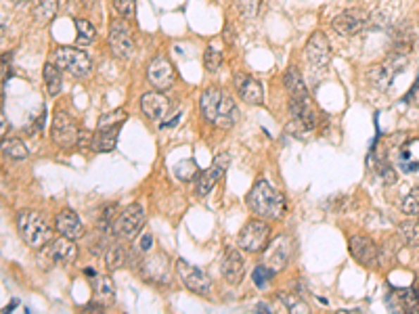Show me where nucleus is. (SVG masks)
I'll return each mask as SVG.
<instances>
[{"mask_svg": "<svg viewBox=\"0 0 419 314\" xmlns=\"http://www.w3.org/2000/svg\"><path fill=\"white\" fill-rule=\"evenodd\" d=\"M279 300L285 304V308H287V310H294V313H306V310H308V308H306V304H304L300 298H296V296L281 294V296H279Z\"/></svg>", "mask_w": 419, "mask_h": 314, "instance_id": "38", "label": "nucleus"}, {"mask_svg": "<svg viewBox=\"0 0 419 314\" xmlns=\"http://www.w3.org/2000/svg\"><path fill=\"white\" fill-rule=\"evenodd\" d=\"M53 61L68 74H72L74 78H88L92 72V61L90 57L76 49V46H59L53 53Z\"/></svg>", "mask_w": 419, "mask_h": 314, "instance_id": "5", "label": "nucleus"}, {"mask_svg": "<svg viewBox=\"0 0 419 314\" xmlns=\"http://www.w3.org/2000/svg\"><path fill=\"white\" fill-rule=\"evenodd\" d=\"M235 88L239 92V96L248 103V105H262L264 103V88L256 78H251L248 74H237L235 76Z\"/></svg>", "mask_w": 419, "mask_h": 314, "instance_id": "19", "label": "nucleus"}, {"mask_svg": "<svg viewBox=\"0 0 419 314\" xmlns=\"http://www.w3.org/2000/svg\"><path fill=\"white\" fill-rule=\"evenodd\" d=\"M55 227L59 231V235L70 237V239H80L84 235V225L82 220L78 218L76 212L72 210H61L55 218Z\"/></svg>", "mask_w": 419, "mask_h": 314, "instance_id": "21", "label": "nucleus"}, {"mask_svg": "<svg viewBox=\"0 0 419 314\" xmlns=\"http://www.w3.org/2000/svg\"><path fill=\"white\" fill-rule=\"evenodd\" d=\"M143 225H145V210L141 203H132L113 222V235L124 241H132L141 233Z\"/></svg>", "mask_w": 419, "mask_h": 314, "instance_id": "6", "label": "nucleus"}, {"mask_svg": "<svg viewBox=\"0 0 419 314\" xmlns=\"http://www.w3.org/2000/svg\"><path fill=\"white\" fill-rule=\"evenodd\" d=\"M273 272H275V270H273V268H268L266 264H260V266H256V268H254V275H251V277H254V283H256L260 289H264V287L270 283V279H273Z\"/></svg>", "mask_w": 419, "mask_h": 314, "instance_id": "35", "label": "nucleus"}, {"mask_svg": "<svg viewBox=\"0 0 419 314\" xmlns=\"http://www.w3.org/2000/svg\"><path fill=\"white\" fill-rule=\"evenodd\" d=\"M94 285V302L101 306V308H107L115 302V289H113V283L111 279L107 277H96L92 281Z\"/></svg>", "mask_w": 419, "mask_h": 314, "instance_id": "25", "label": "nucleus"}, {"mask_svg": "<svg viewBox=\"0 0 419 314\" xmlns=\"http://www.w3.org/2000/svg\"><path fill=\"white\" fill-rule=\"evenodd\" d=\"M147 80L156 90H168L174 84V68L166 57H154L147 68Z\"/></svg>", "mask_w": 419, "mask_h": 314, "instance_id": "15", "label": "nucleus"}, {"mask_svg": "<svg viewBox=\"0 0 419 314\" xmlns=\"http://www.w3.org/2000/svg\"><path fill=\"white\" fill-rule=\"evenodd\" d=\"M388 308H394L396 313H415L419 306V296L415 289H399L388 296Z\"/></svg>", "mask_w": 419, "mask_h": 314, "instance_id": "22", "label": "nucleus"}, {"mask_svg": "<svg viewBox=\"0 0 419 314\" xmlns=\"http://www.w3.org/2000/svg\"><path fill=\"white\" fill-rule=\"evenodd\" d=\"M57 8H59V0H40L34 11L36 23H49L57 15Z\"/></svg>", "mask_w": 419, "mask_h": 314, "instance_id": "28", "label": "nucleus"}, {"mask_svg": "<svg viewBox=\"0 0 419 314\" xmlns=\"http://www.w3.org/2000/svg\"><path fill=\"white\" fill-rule=\"evenodd\" d=\"M292 251H294V241L289 237H279L277 241L266 245L262 264H266L273 270H283L292 258Z\"/></svg>", "mask_w": 419, "mask_h": 314, "instance_id": "14", "label": "nucleus"}, {"mask_svg": "<svg viewBox=\"0 0 419 314\" xmlns=\"http://www.w3.org/2000/svg\"><path fill=\"white\" fill-rule=\"evenodd\" d=\"M6 132V118H4V113H2V134Z\"/></svg>", "mask_w": 419, "mask_h": 314, "instance_id": "41", "label": "nucleus"}, {"mask_svg": "<svg viewBox=\"0 0 419 314\" xmlns=\"http://www.w3.org/2000/svg\"><path fill=\"white\" fill-rule=\"evenodd\" d=\"M268 239H270V227L264 222V218H258V220H250L242 233H239V247L244 251H250V253H258V251H264L266 245H268Z\"/></svg>", "mask_w": 419, "mask_h": 314, "instance_id": "7", "label": "nucleus"}, {"mask_svg": "<svg viewBox=\"0 0 419 314\" xmlns=\"http://www.w3.org/2000/svg\"><path fill=\"white\" fill-rule=\"evenodd\" d=\"M51 258L55 262H61V264H72L78 258V247H76L74 239L61 235V239L53 241V245H51Z\"/></svg>", "mask_w": 419, "mask_h": 314, "instance_id": "24", "label": "nucleus"}, {"mask_svg": "<svg viewBox=\"0 0 419 314\" xmlns=\"http://www.w3.org/2000/svg\"><path fill=\"white\" fill-rule=\"evenodd\" d=\"M283 82H285V88H287V92H289V99L308 96V88H306L304 80H302L300 72H298L296 68H292V70H287V72H285Z\"/></svg>", "mask_w": 419, "mask_h": 314, "instance_id": "26", "label": "nucleus"}, {"mask_svg": "<svg viewBox=\"0 0 419 314\" xmlns=\"http://www.w3.org/2000/svg\"><path fill=\"white\" fill-rule=\"evenodd\" d=\"M118 137H120V126H113V128H96L92 141H90V147L92 151L96 153H109L115 149L118 145Z\"/></svg>", "mask_w": 419, "mask_h": 314, "instance_id": "23", "label": "nucleus"}, {"mask_svg": "<svg viewBox=\"0 0 419 314\" xmlns=\"http://www.w3.org/2000/svg\"><path fill=\"white\" fill-rule=\"evenodd\" d=\"M237 8L244 17H254L260 8V0H237Z\"/></svg>", "mask_w": 419, "mask_h": 314, "instance_id": "39", "label": "nucleus"}, {"mask_svg": "<svg viewBox=\"0 0 419 314\" xmlns=\"http://www.w3.org/2000/svg\"><path fill=\"white\" fill-rule=\"evenodd\" d=\"M289 111L292 118L298 126H302L304 130H313L317 124V111L311 103V96H298V99H289Z\"/></svg>", "mask_w": 419, "mask_h": 314, "instance_id": "17", "label": "nucleus"}, {"mask_svg": "<svg viewBox=\"0 0 419 314\" xmlns=\"http://www.w3.org/2000/svg\"><path fill=\"white\" fill-rule=\"evenodd\" d=\"M407 57H409V53L392 51V53H390L382 63L373 65V68L369 70V82L373 84V88H377V90H386V88L392 84V80L396 78V76L405 70V65H407Z\"/></svg>", "mask_w": 419, "mask_h": 314, "instance_id": "4", "label": "nucleus"}, {"mask_svg": "<svg viewBox=\"0 0 419 314\" xmlns=\"http://www.w3.org/2000/svg\"><path fill=\"white\" fill-rule=\"evenodd\" d=\"M109 44L118 59H130L135 53V38L132 30L126 19H115L109 25Z\"/></svg>", "mask_w": 419, "mask_h": 314, "instance_id": "10", "label": "nucleus"}, {"mask_svg": "<svg viewBox=\"0 0 419 314\" xmlns=\"http://www.w3.org/2000/svg\"><path fill=\"white\" fill-rule=\"evenodd\" d=\"M367 21H369V15L361 8H348V11H342L334 21H332V27L339 36H354L358 32H363L367 27Z\"/></svg>", "mask_w": 419, "mask_h": 314, "instance_id": "13", "label": "nucleus"}, {"mask_svg": "<svg viewBox=\"0 0 419 314\" xmlns=\"http://www.w3.org/2000/svg\"><path fill=\"white\" fill-rule=\"evenodd\" d=\"M176 272H178V279L182 281V285L189 291H193L197 296H210L212 281L201 268H197V266H193L185 260H176Z\"/></svg>", "mask_w": 419, "mask_h": 314, "instance_id": "9", "label": "nucleus"}, {"mask_svg": "<svg viewBox=\"0 0 419 314\" xmlns=\"http://www.w3.org/2000/svg\"><path fill=\"white\" fill-rule=\"evenodd\" d=\"M124 262H126V251H124V247H122V245H109V249H107V253H105V266H107L109 270H118V268L124 266Z\"/></svg>", "mask_w": 419, "mask_h": 314, "instance_id": "31", "label": "nucleus"}, {"mask_svg": "<svg viewBox=\"0 0 419 314\" xmlns=\"http://www.w3.org/2000/svg\"><path fill=\"white\" fill-rule=\"evenodd\" d=\"M141 109L151 122H160V120L166 118V113L170 111V101L164 94H160V90L145 92L143 99H141Z\"/></svg>", "mask_w": 419, "mask_h": 314, "instance_id": "18", "label": "nucleus"}, {"mask_svg": "<svg viewBox=\"0 0 419 314\" xmlns=\"http://www.w3.org/2000/svg\"><path fill=\"white\" fill-rule=\"evenodd\" d=\"M15 2H25V0H15Z\"/></svg>", "mask_w": 419, "mask_h": 314, "instance_id": "42", "label": "nucleus"}, {"mask_svg": "<svg viewBox=\"0 0 419 314\" xmlns=\"http://www.w3.org/2000/svg\"><path fill=\"white\" fill-rule=\"evenodd\" d=\"M401 208H403V212H405L407 216H419V187L411 189V191L407 193V197L403 199Z\"/></svg>", "mask_w": 419, "mask_h": 314, "instance_id": "34", "label": "nucleus"}, {"mask_svg": "<svg viewBox=\"0 0 419 314\" xmlns=\"http://www.w3.org/2000/svg\"><path fill=\"white\" fill-rule=\"evenodd\" d=\"M304 55L308 59V63L317 70H323L330 65L332 61V49H330V40L323 32H315L304 49Z\"/></svg>", "mask_w": 419, "mask_h": 314, "instance_id": "12", "label": "nucleus"}, {"mask_svg": "<svg viewBox=\"0 0 419 314\" xmlns=\"http://www.w3.org/2000/svg\"><path fill=\"white\" fill-rule=\"evenodd\" d=\"M2 153L11 159H25L27 157V147L19 139H4L2 141Z\"/></svg>", "mask_w": 419, "mask_h": 314, "instance_id": "32", "label": "nucleus"}, {"mask_svg": "<svg viewBox=\"0 0 419 314\" xmlns=\"http://www.w3.org/2000/svg\"><path fill=\"white\" fill-rule=\"evenodd\" d=\"M220 272H223V277H225L227 283H231V285L242 283V279L246 275V260H244V256L237 249H231L225 256V260H223Z\"/></svg>", "mask_w": 419, "mask_h": 314, "instance_id": "20", "label": "nucleus"}, {"mask_svg": "<svg viewBox=\"0 0 419 314\" xmlns=\"http://www.w3.org/2000/svg\"><path fill=\"white\" fill-rule=\"evenodd\" d=\"M248 208L264 220H279L285 214V197L273 189L264 178L256 180L248 193Z\"/></svg>", "mask_w": 419, "mask_h": 314, "instance_id": "2", "label": "nucleus"}, {"mask_svg": "<svg viewBox=\"0 0 419 314\" xmlns=\"http://www.w3.org/2000/svg\"><path fill=\"white\" fill-rule=\"evenodd\" d=\"M220 65H223V55L216 49H212V46L206 49V53H204V68L208 72H216Z\"/></svg>", "mask_w": 419, "mask_h": 314, "instance_id": "36", "label": "nucleus"}, {"mask_svg": "<svg viewBox=\"0 0 419 314\" xmlns=\"http://www.w3.org/2000/svg\"><path fill=\"white\" fill-rule=\"evenodd\" d=\"M399 235L409 247H419V222L415 220H405L399 225Z\"/></svg>", "mask_w": 419, "mask_h": 314, "instance_id": "29", "label": "nucleus"}, {"mask_svg": "<svg viewBox=\"0 0 419 314\" xmlns=\"http://www.w3.org/2000/svg\"><path fill=\"white\" fill-rule=\"evenodd\" d=\"M229 161H231V157L227 156V153H220V156H216L214 163H212L208 170H204V172L197 176L195 189H197V195H199V197L210 195V191L220 182V178L225 176V172H227V168H229Z\"/></svg>", "mask_w": 419, "mask_h": 314, "instance_id": "11", "label": "nucleus"}, {"mask_svg": "<svg viewBox=\"0 0 419 314\" xmlns=\"http://www.w3.org/2000/svg\"><path fill=\"white\" fill-rule=\"evenodd\" d=\"M151 247V235H145V239H141V249L147 251Z\"/></svg>", "mask_w": 419, "mask_h": 314, "instance_id": "40", "label": "nucleus"}, {"mask_svg": "<svg viewBox=\"0 0 419 314\" xmlns=\"http://www.w3.org/2000/svg\"><path fill=\"white\" fill-rule=\"evenodd\" d=\"M348 249L352 253V258L356 262H361L363 266H371L377 262V256H380V249L377 245L373 243V239H369L367 235H354L350 237L348 241Z\"/></svg>", "mask_w": 419, "mask_h": 314, "instance_id": "16", "label": "nucleus"}, {"mask_svg": "<svg viewBox=\"0 0 419 314\" xmlns=\"http://www.w3.org/2000/svg\"><path fill=\"white\" fill-rule=\"evenodd\" d=\"M76 32H78L76 46L92 44V42H94V38H96V32H94L92 23H90V21H86V19H76Z\"/></svg>", "mask_w": 419, "mask_h": 314, "instance_id": "30", "label": "nucleus"}, {"mask_svg": "<svg viewBox=\"0 0 419 314\" xmlns=\"http://www.w3.org/2000/svg\"><path fill=\"white\" fill-rule=\"evenodd\" d=\"M199 105H201L204 118L210 124H214L216 128L229 130L239 120V109H237L235 101L227 92H223L220 88H208V90H204Z\"/></svg>", "mask_w": 419, "mask_h": 314, "instance_id": "1", "label": "nucleus"}, {"mask_svg": "<svg viewBox=\"0 0 419 314\" xmlns=\"http://www.w3.org/2000/svg\"><path fill=\"white\" fill-rule=\"evenodd\" d=\"M113 6L122 19H132L137 11V0H113Z\"/></svg>", "mask_w": 419, "mask_h": 314, "instance_id": "37", "label": "nucleus"}, {"mask_svg": "<svg viewBox=\"0 0 419 314\" xmlns=\"http://www.w3.org/2000/svg\"><path fill=\"white\" fill-rule=\"evenodd\" d=\"M61 72H63V70H61L55 61H51V63L44 65V82H46V90H49L51 96H57V94L61 92V88H63Z\"/></svg>", "mask_w": 419, "mask_h": 314, "instance_id": "27", "label": "nucleus"}, {"mask_svg": "<svg viewBox=\"0 0 419 314\" xmlns=\"http://www.w3.org/2000/svg\"><path fill=\"white\" fill-rule=\"evenodd\" d=\"M17 229H19L21 239L34 249L49 245L53 239V231H51L49 222L34 210H21L17 214Z\"/></svg>", "mask_w": 419, "mask_h": 314, "instance_id": "3", "label": "nucleus"}, {"mask_svg": "<svg viewBox=\"0 0 419 314\" xmlns=\"http://www.w3.org/2000/svg\"><path fill=\"white\" fill-rule=\"evenodd\" d=\"M51 134H53L55 145H59V147H63V149H70V147L78 145L80 128H78L76 120H74L70 113H65V111H57V113H55V118H53Z\"/></svg>", "mask_w": 419, "mask_h": 314, "instance_id": "8", "label": "nucleus"}, {"mask_svg": "<svg viewBox=\"0 0 419 314\" xmlns=\"http://www.w3.org/2000/svg\"><path fill=\"white\" fill-rule=\"evenodd\" d=\"M126 120H128V113H126L124 109H115V111L103 113V115L99 118L96 128H113V126H122Z\"/></svg>", "mask_w": 419, "mask_h": 314, "instance_id": "33", "label": "nucleus"}]
</instances>
